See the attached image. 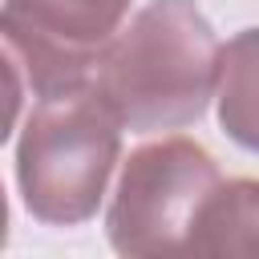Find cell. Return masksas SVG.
I'll use <instances>...</instances> for the list:
<instances>
[{
	"instance_id": "6da1fadb",
	"label": "cell",
	"mask_w": 259,
	"mask_h": 259,
	"mask_svg": "<svg viewBox=\"0 0 259 259\" xmlns=\"http://www.w3.org/2000/svg\"><path fill=\"white\" fill-rule=\"evenodd\" d=\"M223 49L194 0H150L97 61V85L121 125L178 130L202 117L219 89Z\"/></svg>"
},
{
	"instance_id": "7a4b0ae2",
	"label": "cell",
	"mask_w": 259,
	"mask_h": 259,
	"mask_svg": "<svg viewBox=\"0 0 259 259\" xmlns=\"http://www.w3.org/2000/svg\"><path fill=\"white\" fill-rule=\"evenodd\" d=\"M36 97L16 146L20 194L40 223L73 227L85 223L105 194L121 150V117L89 77Z\"/></svg>"
},
{
	"instance_id": "3957f363",
	"label": "cell",
	"mask_w": 259,
	"mask_h": 259,
	"mask_svg": "<svg viewBox=\"0 0 259 259\" xmlns=\"http://www.w3.org/2000/svg\"><path fill=\"white\" fill-rule=\"evenodd\" d=\"M214 158L190 138H162L130 154L109 202V243L117 255H190L206 198L219 190Z\"/></svg>"
},
{
	"instance_id": "277c9868",
	"label": "cell",
	"mask_w": 259,
	"mask_h": 259,
	"mask_svg": "<svg viewBox=\"0 0 259 259\" xmlns=\"http://www.w3.org/2000/svg\"><path fill=\"white\" fill-rule=\"evenodd\" d=\"M130 0H4L8 57L36 93L85 81L117 36Z\"/></svg>"
},
{
	"instance_id": "5b68a950",
	"label": "cell",
	"mask_w": 259,
	"mask_h": 259,
	"mask_svg": "<svg viewBox=\"0 0 259 259\" xmlns=\"http://www.w3.org/2000/svg\"><path fill=\"white\" fill-rule=\"evenodd\" d=\"M190 255H259V182H219L206 198Z\"/></svg>"
},
{
	"instance_id": "8992f818",
	"label": "cell",
	"mask_w": 259,
	"mask_h": 259,
	"mask_svg": "<svg viewBox=\"0 0 259 259\" xmlns=\"http://www.w3.org/2000/svg\"><path fill=\"white\" fill-rule=\"evenodd\" d=\"M219 121L223 130L259 154V28L239 32L219 61Z\"/></svg>"
}]
</instances>
